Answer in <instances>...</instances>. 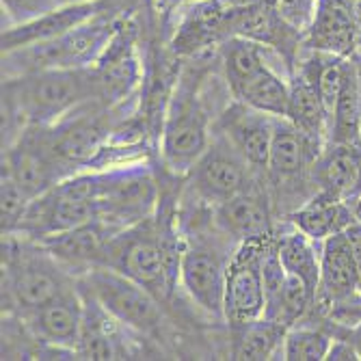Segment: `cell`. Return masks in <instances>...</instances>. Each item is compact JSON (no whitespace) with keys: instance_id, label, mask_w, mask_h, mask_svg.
I'll return each instance as SVG.
<instances>
[{"instance_id":"cell-21","label":"cell","mask_w":361,"mask_h":361,"mask_svg":"<svg viewBox=\"0 0 361 361\" xmlns=\"http://www.w3.org/2000/svg\"><path fill=\"white\" fill-rule=\"evenodd\" d=\"M359 42L361 35L353 18L350 0H318L303 46L314 52L353 56Z\"/></svg>"},{"instance_id":"cell-36","label":"cell","mask_w":361,"mask_h":361,"mask_svg":"<svg viewBox=\"0 0 361 361\" xmlns=\"http://www.w3.org/2000/svg\"><path fill=\"white\" fill-rule=\"evenodd\" d=\"M269 3L279 11V16L290 26H294L299 32H303V37H305V32L312 26L318 0H269Z\"/></svg>"},{"instance_id":"cell-5","label":"cell","mask_w":361,"mask_h":361,"mask_svg":"<svg viewBox=\"0 0 361 361\" xmlns=\"http://www.w3.org/2000/svg\"><path fill=\"white\" fill-rule=\"evenodd\" d=\"M102 267L115 269L152 290L158 299L171 297L176 279L169 273L165 243L158 219H145L133 227L119 229L106 245Z\"/></svg>"},{"instance_id":"cell-33","label":"cell","mask_w":361,"mask_h":361,"mask_svg":"<svg viewBox=\"0 0 361 361\" xmlns=\"http://www.w3.org/2000/svg\"><path fill=\"white\" fill-rule=\"evenodd\" d=\"M334 344V338L314 326H299L294 324L286 331L283 346H281V359L288 361H312V359H326Z\"/></svg>"},{"instance_id":"cell-26","label":"cell","mask_w":361,"mask_h":361,"mask_svg":"<svg viewBox=\"0 0 361 361\" xmlns=\"http://www.w3.org/2000/svg\"><path fill=\"white\" fill-rule=\"evenodd\" d=\"M286 119L316 145H322L324 137H329V115L322 106L314 80L301 68H297L290 80Z\"/></svg>"},{"instance_id":"cell-20","label":"cell","mask_w":361,"mask_h":361,"mask_svg":"<svg viewBox=\"0 0 361 361\" xmlns=\"http://www.w3.org/2000/svg\"><path fill=\"white\" fill-rule=\"evenodd\" d=\"M357 297H361L359 273L344 232H340L320 243V281L316 303L322 307H344Z\"/></svg>"},{"instance_id":"cell-24","label":"cell","mask_w":361,"mask_h":361,"mask_svg":"<svg viewBox=\"0 0 361 361\" xmlns=\"http://www.w3.org/2000/svg\"><path fill=\"white\" fill-rule=\"evenodd\" d=\"M80 294L85 303V320L78 355H82L85 359H128L130 350L121 336L123 324L115 320L87 292L80 290Z\"/></svg>"},{"instance_id":"cell-39","label":"cell","mask_w":361,"mask_h":361,"mask_svg":"<svg viewBox=\"0 0 361 361\" xmlns=\"http://www.w3.org/2000/svg\"><path fill=\"white\" fill-rule=\"evenodd\" d=\"M353 59L357 63V80H359V128H361V48L353 52Z\"/></svg>"},{"instance_id":"cell-19","label":"cell","mask_w":361,"mask_h":361,"mask_svg":"<svg viewBox=\"0 0 361 361\" xmlns=\"http://www.w3.org/2000/svg\"><path fill=\"white\" fill-rule=\"evenodd\" d=\"M119 232L102 219H93L68 232L54 234L39 245L59 262L65 271H76L78 275L102 264V255L111 238Z\"/></svg>"},{"instance_id":"cell-35","label":"cell","mask_w":361,"mask_h":361,"mask_svg":"<svg viewBox=\"0 0 361 361\" xmlns=\"http://www.w3.org/2000/svg\"><path fill=\"white\" fill-rule=\"evenodd\" d=\"M3 5V28L37 20L61 7L59 0H0Z\"/></svg>"},{"instance_id":"cell-16","label":"cell","mask_w":361,"mask_h":361,"mask_svg":"<svg viewBox=\"0 0 361 361\" xmlns=\"http://www.w3.org/2000/svg\"><path fill=\"white\" fill-rule=\"evenodd\" d=\"M212 225L234 245L273 238L269 200L255 188H247L212 206Z\"/></svg>"},{"instance_id":"cell-17","label":"cell","mask_w":361,"mask_h":361,"mask_svg":"<svg viewBox=\"0 0 361 361\" xmlns=\"http://www.w3.org/2000/svg\"><path fill=\"white\" fill-rule=\"evenodd\" d=\"M232 35L277 50L288 65L294 63V54L299 52L303 44V32L290 26L271 3L232 9V16H229V37Z\"/></svg>"},{"instance_id":"cell-13","label":"cell","mask_w":361,"mask_h":361,"mask_svg":"<svg viewBox=\"0 0 361 361\" xmlns=\"http://www.w3.org/2000/svg\"><path fill=\"white\" fill-rule=\"evenodd\" d=\"M3 171L11 173L30 200L72 176V171L46 147L37 126L26 128L13 145L3 149Z\"/></svg>"},{"instance_id":"cell-23","label":"cell","mask_w":361,"mask_h":361,"mask_svg":"<svg viewBox=\"0 0 361 361\" xmlns=\"http://www.w3.org/2000/svg\"><path fill=\"white\" fill-rule=\"evenodd\" d=\"M320 156V145L312 143L286 117H275L267 173L277 180H297Z\"/></svg>"},{"instance_id":"cell-2","label":"cell","mask_w":361,"mask_h":361,"mask_svg":"<svg viewBox=\"0 0 361 361\" xmlns=\"http://www.w3.org/2000/svg\"><path fill=\"white\" fill-rule=\"evenodd\" d=\"M121 24V13L102 11L61 37L3 52V78L44 70H82L100 61Z\"/></svg>"},{"instance_id":"cell-14","label":"cell","mask_w":361,"mask_h":361,"mask_svg":"<svg viewBox=\"0 0 361 361\" xmlns=\"http://www.w3.org/2000/svg\"><path fill=\"white\" fill-rule=\"evenodd\" d=\"M18 316L35 342H42L54 350L78 353L85 320V303L78 283L59 294L50 303Z\"/></svg>"},{"instance_id":"cell-11","label":"cell","mask_w":361,"mask_h":361,"mask_svg":"<svg viewBox=\"0 0 361 361\" xmlns=\"http://www.w3.org/2000/svg\"><path fill=\"white\" fill-rule=\"evenodd\" d=\"M267 240H251L236 247L227 267L223 320L229 326H240L264 318L267 294L264 275H262V257Z\"/></svg>"},{"instance_id":"cell-29","label":"cell","mask_w":361,"mask_h":361,"mask_svg":"<svg viewBox=\"0 0 361 361\" xmlns=\"http://www.w3.org/2000/svg\"><path fill=\"white\" fill-rule=\"evenodd\" d=\"M232 331H234L232 359L262 361V359H273L277 355V350L283 346V338L288 329L275 320L257 318L253 322L232 326Z\"/></svg>"},{"instance_id":"cell-32","label":"cell","mask_w":361,"mask_h":361,"mask_svg":"<svg viewBox=\"0 0 361 361\" xmlns=\"http://www.w3.org/2000/svg\"><path fill=\"white\" fill-rule=\"evenodd\" d=\"M264 46H259L251 39L232 35L219 46V59L225 74V82L229 93H234L243 82H247L253 74H257L267 65Z\"/></svg>"},{"instance_id":"cell-31","label":"cell","mask_w":361,"mask_h":361,"mask_svg":"<svg viewBox=\"0 0 361 361\" xmlns=\"http://www.w3.org/2000/svg\"><path fill=\"white\" fill-rule=\"evenodd\" d=\"M331 143L361 145V128H359V80H357V63L353 56L346 59V72L342 91L338 97L336 111L329 123Z\"/></svg>"},{"instance_id":"cell-28","label":"cell","mask_w":361,"mask_h":361,"mask_svg":"<svg viewBox=\"0 0 361 361\" xmlns=\"http://www.w3.org/2000/svg\"><path fill=\"white\" fill-rule=\"evenodd\" d=\"M232 97L267 115L286 117L288 100H290V82H286L267 63L257 74H253L247 82H243L232 93Z\"/></svg>"},{"instance_id":"cell-7","label":"cell","mask_w":361,"mask_h":361,"mask_svg":"<svg viewBox=\"0 0 361 361\" xmlns=\"http://www.w3.org/2000/svg\"><path fill=\"white\" fill-rule=\"evenodd\" d=\"M229 245L234 243L223 234L221 236L192 234L190 238L184 240V249H182L180 283L192 299V303H197L212 318H223L227 267L236 251L234 249L229 253Z\"/></svg>"},{"instance_id":"cell-1","label":"cell","mask_w":361,"mask_h":361,"mask_svg":"<svg viewBox=\"0 0 361 361\" xmlns=\"http://www.w3.org/2000/svg\"><path fill=\"white\" fill-rule=\"evenodd\" d=\"M91 100H97L91 68L3 78V149L26 128L52 126Z\"/></svg>"},{"instance_id":"cell-3","label":"cell","mask_w":361,"mask_h":361,"mask_svg":"<svg viewBox=\"0 0 361 361\" xmlns=\"http://www.w3.org/2000/svg\"><path fill=\"white\" fill-rule=\"evenodd\" d=\"M72 286L68 271L39 243L3 234V314L37 310Z\"/></svg>"},{"instance_id":"cell-10","label":"cell","mask_w":361,"mask_h":361,"mask_svg":"<svg viewBox=\"0 0 361 361\" xmlns=\"http://www.w3.org/2000/svg\"><path fill=\"white\" fill-rule=\"evenodd\" d=\"M95 97L109 111H119L128 100H133L141 80L143 70L135 48V24L121 20L113 42L104 50L93 68Z\"/></svg>"},{"instance_id":"cell-22","label":"cell","mask_w":361,"mask_h":361,"mask_svg":"<svg viewBox=\"0 0 361 361\" xmlns=\"http://www.w3.org/2000/svg\"><path fill=\"white\" fill-rule=\"evenodd\" d=\"M106 9H109L106 3L63 5V7H56L50 13H46V16H42L37 20H32V22L3 28V52L61 37L63 32L72 30L74 26L91 20L93 16L102 13Z\"/></svg>"},{"instance_id":"cell-6","label":"cell","mask_w":361,"mask_h":361,"mask_svg":"<svg viewBox=\"0 0 361 361\" xmlns=\"http://www.w3.org/2000/svg\"><path fill=\"white\" fill-rule=\"evenodd\" d=\"M82 292L93 297L115 320L139 334H154L162 324L160 299L128 275L97 264L76 277Z\"/></svg>"},{"instance_id":"cell-15","label":"cell","mask_w":361,"mask_h":361,"mask_svg":"<svg viewBox=\"0 0 361 361\" xmlns=\"http://www.w3.org/2000/svg\"><path fill=\"white\" fill-rule=\"evenodd\" d=\"M232 7L225 0H192L182 11L171 37V52L176 56H195L212 46H221L229 37Z\"/></svg>"},{"instance_id":"cell-30","label":"cell","mask_w":361,"mask_h":361,"mask_svg":"<svg viewBox=\"0 0 361 361\" xmlns=\"http://www.w3.org/2000/svg\"><path fill=\"white\" fill-rule=\"evenodd\" d=\"M273 240L286 273L301 277L316 294L320 281V249H316V245L320 243L312 240L297 227L290 229V232H283Z\"/></svg>"},{"instance_id":"cell-41","label":"cell","mask_w":361,"mask_h":361,"mask_svg":"<svg viewBox=\"0 0 361 361\" xmlns=\"http://www.w3.org/2000/svg\"><path fill=\"white\" fill-rule=\"evenodd\" d=\"M348 340L355 344V348H357V355H359V359H361V322H359V324L355 326V329L350 331Z\"/></svg>"},{"instance_id":"cell-8","label":"cell","mask_w":361,"mask_h":361,"mask_svg":"<svg viewBox=\"0 0 361 361\" xmlns=\"http://www.w3.org/2000/svg\"><path fill=\"white\" fill-rule=\"evenodd\" d=\"M113 111L91 100L52 126H37L46 147L72 173L85 171L89 162L106 145L115 121Z\"/></svg>"},{"instance_id":"cell-9","label":"cell","mask_w":361,"mask_h":361,"mask_svg":"<svg viewBox=\"0 0 361 361\" xmlns=\"http://www.w3.org/2000/svg\"><path fill=\"white\" fill-rule=\"evenodd\" d=\"M160 202L156 180L143 162L104 171L102 195L97 200V219L117 229L133 227L156 214Z\"/></svg>"},{"instance_id":"cell-40","label":"cell","mask_w":361,"mask_h":361,"mask_svg":"<svg viewBox=\"0 0 361 361\" xmlns=\"http://www.w3.org/2000/svg\"><path fill=\"white\" fill-rule=\"evenodd\" d=\"M225 3L232 9H240V7H251V5H259V3H269V0H225Z\"/></svg>"},{"instance_id":"cell-43","label":"cell","mask_w":361,"mask_h":361,"mask_svg":"<svg viewBox=\"0 0 361 361\" xmlns=\"http://www.w3.org/2000/svg\"><path fill=\"white\" fill-rule=\"evenodd\" d=\"M353 214H355V221H359L361 223V195L355 200V204H353Z\"/></svg>"},{"instance_id":"cell-27","label":"cell","mask_w":361,"mask_h":361,"mask_svg":"<svg viewBox=\"0 0 361 361\" xmlns=\"http://www.w3.org/2000/svg\"><path fill=\"white\" fill-rule=\"evenodd\" d=\"M316 182L320 190L350 200L361 186V145L331 143V149L316 160Z\"/></svg>"},{"instance_id":"cell-34","label":"cell","mask_w":361,"mask_h":361,"mask_svg":"<svg viewBox=\"0 0 361 361\" xmlns=\"http://www.w3.org/2000/svg\"><path fill=\"white\" fill-rule=\"evenodd\" d=\"M0 184H3L0 186V202H3L0 204V212H3V234H16L20 227V221L32 200L7 171H3Z\"/></svg>"},{"instance_id":"cell-12","label":"cell","mask_w":361,"mask_h":361,"mask_svg":"<svg viewBox=\"0 0 361 361\" xmlns=\"http://www.w3.org/2000/svg\"><path fill=\"white\" fill-rule=\"evenodd\" d=\"M186 176L188 188L195 192L197 200L216 206L229 197L251 188L253 171L221 135L219 139L210 141L204 156L195 162V167Z\"/></svg>"},{"instance_id":"cell-38","label":"cell","mask_w":361,"mask_h":361,"mask_svg":"<svg viewBox=\"0 0 361 361\" xmlns=\"http://www.w3.org/2000/svg\"><path fill=\"white\" fill-rule=\"evenodd\" d=\"M326 359H336V361H340V359H359V355H357L355 344L346 338V340H334L329 353H326Z\"/></svg>"},{"instance_id":"cell-37","label":"cell","mask_w":361,"mask_h":361,"mask_svg":"<svg viewBox=\"0 0 361 361\" xmlns=\"http://www.w3.org/2000/svg\"><path fill=\"white\" fill-rule=\"evenodd\" d=\"M344 238H346V245L350 249L353 262H355L357 273H359V281H361V223L359 221H353L344 229Z\"/></svg>"},{"instance_id":"cell-18","label":"cell","mask_w":361,"mask_h":361,"mask_svg":"<svg viewBox=\"0 0 361 361\" xmlns=\"http://www.w3.org/2000/svg\"><path fill=\"white\" fill-rule=\"evenodd\" d=\"M275 117L236 100L221 119V135L229 141L253 173H267Z\"/></svg>"},{"instance_id":"cell-4","label":"cell","mask_w":361,"mask_h":361,"mask_svg":"<svg viewBox=\"0 0 361 361\" xmlns=\"http://www.w3.org/2000/svg\"><path fill=\"white\" fill-rule=\"evenodd\" d=\"M210 121L200 80L184 74L173 87L162 119V160L173 173H188L210 145Z\"/></svg>"},{"instance_id":"cell-25","label":"cell","mask_w":361,"mask_h":361,"mask_svg":"<svg viewBox=\"0 0 361 361\" xmlns=\"http://www.w3.org/2000/svg\"><path fill=\"white\" fill-rule=\"evenodd\" d=\"M353 221V206L342 197L324 190H318L307 204L290 214V223L316 243L344 232Z\"/></svg>"},{"instance_id":"cell-42","label":"cell","mask_w":361,"mask_h":361,"mask_svg":"<svg viewBox=\"0 0 361 361\" xmlns=\"http://www.w3.org/2000/svg\"><path fill=\"white\" fill-rule=\"evenodd\" d=\"M350 9H353V18H355L357 30H359V35H361V0H350Z\"/></svg>"}]
</instances>
